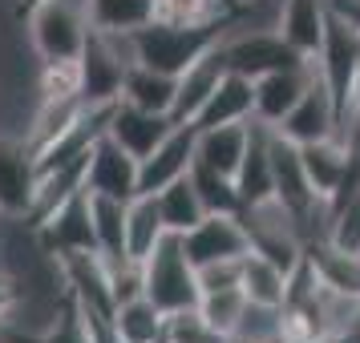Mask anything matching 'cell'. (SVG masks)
Segmentation results:
<instances>
[{"mask_svg": "<svg viewBox=\"0 0 360 343\" xmlns=\"http://www.w3.org/2000/svg\"><path fill=\"white\" fill-rule=\"evenodd\" d=\"M288 339L283 335V307H267V303H251L239 319V331L231 335V343H276Z\"/></svg>", "mask_w": 360, "mask_h": 343, "instance_id": "cell-29", "label": "cell"}, {"mask_svg": "<svg viewBox=\"0 0 360 343\" xmlns=\"http://www.w3.org/2000/svg\"><path fill=\"white\" fill-rule=\"evenodd\" d=\"M33 198V154L20 137L0 133V214H25Z\"/></svg>", "mask_w": 360, "mask_h": 343, "instance_id": "cell-16", "label": "cell"}, {"mask_svg": "<svg viewBox=\"0 0 360 343\" xmlns=\"http://www.w3.org/2000/svg\"><path fill=\"white\" fill-rule=\"evenodd\" d=\"M243 295L251 303H267V307H283V295H288V271L271 262L259 250H247L243 255Z\"/></svg>", "mask_w": 360, "mask_h": 343, "instance_id": "cell-24", "label": "cell"}, {"mask_svg": "<svg viewBox=\"0 0 360 343\" xmlns=\"http://www.w3.org/2000/svg\"><path fill=\"white\" fill-rule=\"evenodd\" d=\"M37 93L41 101H69V97H85L82 93V65L73 61H41L37 73Z\"/></svg>", "mask_w": 360, "mask_h": 343, "instance_id": "cell-30", "label": "cell"}, {"mask_svg": "<svg viewBox=\"0 0 360 343\" xmlns=\"http://www.w3.org/2000/svg\"><path fill=\"white\" fill-rule=\"evenodd\" d=\"M85 190L89 194H110L130 202L138 198V158L126 154L110 133H101L94 149H89V162H85Z\"/></svg>", "mask_w": 360, "mask_h": 343, "instance_id": "cell-9", "label": "cell"}, {"mask_svg": "<svg viewBox=\"0 0 360 343\" xmlns=\"http://www.w3.org/2000/svg\"><path fill=\"white\" fill-rule=\"evenodd\" d=\"M223 73H227V57H223V41L214 45L211 53H202L195 65L179 73V93H174V109L170 117L186 126V121H195V114L207 105V97L214 93V85L223 81Z\"/></svg>", "mask_w": 360, "mask_h": 343, "instance_id": "cell-15", "label": "cell"}, {"mask_svg": "<svg viewBox=\"0 0 360 343\" xmlns=\"http://www.w3.org/2000/svg\"><path fill=\"white\" fill-rule=\"evenodd\" d=\"M231 17V0H154L158 25H219Z\"/></svg>", "mask_w": 360, "mask_h": 343, "instance_id": "cell-25", "label": "cell"}, {"mask_svg": "<svg viewBox=\"0 0 360 343\" xmlns=\"http://www.w3.org/2000/svg\"><path fill=\"white\" fill-rule=\"evenodd\" d=\"M320 77L316 57H304L300 65H283L255 77V121L263 126H279L283 117L295 109V101L308 93V85Z\"/></svg>", "mask_w": 360, "mask_h": 343, "instance_id": "cell-8", "label": "cell"}, {"mask_svg": "<svg viewBox=\"0 0 360 343\" xmlns=\"http://www.w3.org/2000/svg\"><path fill=\"white\" fill-rule=\"evenodd\" d=\"M247 142H251V121H235V126H214V130H198V146H195V162L211 166L219 174L235 178L243 166Z\"/></svg>", "mask_w": 360, "mask_h": 343, "instance_id": "cell-18", "label": "cell"}, {"mask_svg": "<svg viewBox=\"0 0 360 343\" xmlns=\"http://www.w3.org/2000/svg\"><path fill=\"white\" fill-rule=\"evenodd\" d=\"M276 343H288V339H276Z\"/></svg>", "mask_w": 360, "mask_h": 343, "instance_id": "cell-35", "label": "cell"}, {"mask_svg": "<svg viewBox=\"0 0 360 343\" xmlns=\"http://www.w3.org/2000/svg\"><path fill=\"white\" fill-rule=\"evenodd\" d=\"M316 65H320V81L328 85V93H332V101L344 117L360 73V33L336 13H328V29L324 41H320V53H316Z\"/></svg>", "mask_w": 360, "mask_h": 343, "instance_id": "cell-4", "label": "cell"}, {"mask_svg": "<svg viewBox=\"0 0 360 343\" xmlns=\"http://www.w3.org/2000/svg\"><path fill=\"white\" fill-rule=\"evenodd\" d=\"M126 206L122 198L89 194V214H94V234H98V255L105 262H122L126 255Z\"/></svg>", "mask_w": 360, "mask_h": 343, "instance_id": "cell-21", "label": "cell"}, {"mask_svg": "<svg viewBox=\"0 0 360 343\" xmlns=\"http://www.w3.org/2000/svg\"><path fill=\"white\" fill-rule=\"evenodd\" d=\"M154 202H158V214H162V222H166L170 234H186L191 227H198V222L207 218V206H202V198H198L191 174L179 178V182H170L166 190H158Z\"/></svg>", "mask_w": 360, "mask_h": 343, "instance_id": "cell-23", "label": "cell"}, {"mask_svg": "<svg viewBox=\"0 0 360 343\" xmlns=\"http://www.w3.org/2000/svg\"><path fill=\"white\" fill-rule=\"evenodd\" d=\"M166 343H227V339L214 335L198 307H186V311L166 315Z\"/></svg>", "mask_w": 360, "mask_h": 343, "instance_id": "cell-31", "label": "cell"}, {"mask_svg": "<svg viewBox=\"0 0 360 343\" xmlns=\"http://www.w3.org/2000/svg\"><path fill=\"white\" fill-rule=\"evenodd\" d=\"M179 238H182L186 259L195 262V271L223 259H243L251 250V234H247L243 214H207L198 227H191Z\"/></svg>", "mask_w": 360, "mask_h": 343, "instance_id": "cell-7", "label": "cell"}, {"mask_svg": "<svg viewBox=\"0 0 360 343\" xmlns=\"http://www.w3.org/2000/svg\"><path fill=\"white\" fill-rule=\"evenodd\" d=\"M276 29L295 53L316 57L320 41H324V29H328V4L324 0H283Z\"/></svg>", "mask_w": 360, "mask_h": 343, "instance_id": "cell-17", "label": "cell"}, {"mask_svg": "<svg viewBox=\"0 0 360 343\" xmlns=\"http://www.w3.org/2000/svg\"><path fill=\"white\" fill-rule=\"evenodd\" d=\"M174 126H179V121H174L170 114H150V109H138V105H130V101H117L114 114H110L105 133H110L126 154H134V158L142 162L146 154H154V149L170 137Z\"/></svg>", "mask_w": 360, "mask_h": 343, "instance_id": "cell-11", "label": "cell"}, {"mask_svg": "<svg viewBox=\"0 0 360 343\" xmlns=\"http://www.w3.org/2000/svg\"><path fill=\"white\" fill-rule=\"evenodd\" d=\"M20 20L41 61H73L94 33V0H29Z\"/></svg>", "mask_w": 360, "mask_h": 343, "instance_id": "cell-2", "label": "cell"}, {"mask_svg": "<svg viewBox=\"0 0 360 343\" xmlns=\"http://www.w3.org/2000/svg\"><path fill=\"white\" fill-rule=\"evenodd\" d=\"M174 93H179V77L158 73V69H146V65H130L117 101H130V105L150 109V114H170L174 109Z\"/></svg>", "mask_w": 360, "mask_h": 343, "instance_id": "cell-19", "label": "cell"}, {"mask_svg": "<svg viewBox=\"0 0 360 343\" xmlns=\"http://www.w3.org/2000/svg\"><path fill=\"white\" fill-rule=\"evenodd\" d=\"M276 130L283 133L288 142H295V146L324 142V137H332V133L340 130V109H336V101H332L328 85L320 81V77L308 85V93L295 101V109L279 121Z\"/></svg>", "mask_w": 360, "mask_h": 343, "instance_id": "cell-12", "label": "cell"}, {"mask_svg": "<svg viewBox=\"0 0 360 343\" xmlns=\"http://www.w3.org/2000/svg\"><path fill=\"white\" fill-rule=\"evenodd\" d=\"M126 36H130V49H134V65H146V69L179 77V73H186V69L195 65L202 53H211L227 36V20H219V25H195V29L150 20V25H142V29H134Z\"/></svg>", "mask_w": 360, "mask_h": 343, "instance_id": "cell-1", "label": "cell"}, {"mask_svg": "<svg viewBox=\"0 0 360 343\" xmlns=\"http://www.w3.org/2000/svg\"><path fill=\"white\" fill-rule=\"evenodd\" d=\"M162 343H166V339H162Z\"/></svg>", "mask_w": 360, "mask_h": 343, "instance_id": "cell-36", "label": "cell"}, {"mask_svg": "<svg viewBox=\"0 0 360 343\" xmlns=\"http://www.w3.org/2000/svg\"><path fill=\"white\" fill-rule=\"evenodd\" d=\"M251 117H255V81L227 69L191 126L195 130H214V126H235V121H251Z\"/></svg>", "mask_w": 360, "mask_h": 343, "instance_id": "cell-13", "label": "cell"}, {"mask_svg": "<svg viewBox=\"0 0 360 343\" xmlns=\"http://www.w3.org/2000/svg\"><path fill=\"white\" fill-rule=\"evenodd\" d=\"M195 146H198L195 126H191V121H186V126H174L162 146L138 162V194H158L170 182L186 178L191 166H195Z\"/></svg>", "mask_w": 360, "mask_h": 343, "instance_id": "cell-10", "label": "cell"}, {"mask_svg": "<svg viewBox=\"0 0 360 343\" xmlns=\"http://www.w3.org/2000/svg\"><path fill=\"white\" fill-rule=\"evenodd\" d=\"M235 4H247V0H231V8H235Z\"/></svg>", "mask_w": 360, "mask_h": 343, "instance_id": "cell-34", "label": "cell"}, {"mask_svg": "<svg viewBox=\"0 0 360 343\" xmlns=\"http://www.w3.org/2000/svg\"><path fill=\"white\" fill-rule=\"evenodd\" d=\"M37 234L49 255L65 259V255H98V234H94V214H89V190L69 194L53 214H45L37 222Z\"/></svg>", "mask_w": 360, "mask_h": 343, "instance_id": "cell-6", "label": "cell"}, {"mask_svg": "<svg viewBox=\"0 0 360 343\" xmlns=\"http://www.w3.org/2000/svg\"><path fill=\"white\" fill-rule=\"evenodd\" d=\"M154 20V0H94L98 33H134Z\"/></svg>", "mask_w": 360, "mask_h": 343, "instance_id": "cell-26", "label": "cell"}, {"mask_svg": "<svg viewBox=\"0 0 360 343\" xmlns=\"http://www.w3.org/2000/svg\"><path fill=\"white\" fill-rule=\"evenodd\" d=\"M191 182H195V190H198V198H202L207 214H243V198H239L235 178L195 162L191 166Z\"/></svg>", "mask_w": 360, "mask_h": 343, "instance_id": "cell-27", "label": "cell"}, {"mask_svg": "<svg viewBox=\"0 0 360 343\" xmlns=\"http://www.w3.org/2000/svg\"><path fill=\"white\" fill-rule=\"evenodd\" d=\"M243 283V259H223L211 267H198V287L202 291H227Z\"/></svg>", "mask_w": 360, "mask_h": 343, "instance_id": "cell-33", "label": "cell"}, {"mask_svg": "<svg viewBox=\"0 0 360 343\" xmlns=\"http://www.w3.org/2000/svg\"><path fill=\"white\" fill-rule=\"evenodd\" d=\"M29 343H94V339H89V327H85L82 307L73 303V295H69L65 311L53 319L49 331H41V335H37V339H29Z\"/></svg>", "mask_w": 360, "mask_h": 343, "instance_id": "cell-32", "label": "cell"}, {"mask_svg": "<svg viewBox=\"0 0 360 343\" xmlns=\"http://www.w3.org/2000/svg\"><path fill=\"white\" fill-rule=\"evenodd\" d=\"M142 295L162 315L198 307V299H202L198 271H195V262L186 259L179 234H162V243L142 259Z\"/></svg>", "mask_w": 360, "mask_h": 343, "instance_id": "cell-3", "label": "cell"}, {"mask_svg": "<svg viewBox=\"0 0 360 343\" xmlns=\"http://www.w3.org/2000/svg\"><path fill=\"white\" fill-rule=\"evenodd\" d=\"M162 234H170V230H166L162 214H158L154 194L130 198V206H126V255L142 262L154 246L162 243Z\"/></svg>", "mask_w": 360, "mask_h": 343, "instance_id": "cell-22", "label": "cell"}, {"mask_svg": "<svg viewBox=\"0 0 360 343\" xmlns=\"http://www.w3.org/2000/svg\"><path fill=\"white\" fill-rule=\"evenodd\" d=\"M110 319H114V331L122 343H162L166 339V315L150 303L146 295H134L126 303H117Z\"/></svg>", "mask_w": 360, "mask_h": 343, "instance_id": "cell-20", "label": "cell"}, {"mask_svg": "<svg viewBox=\"0 0 360 343\" xmlns=\"http://www.w3.org/2000/svg\"><path fill=\"white\" fill-rule=\"evenodd\" d=\"M198 311H202V319L211 323L214 335H223L231 343V335L239 331V319H243L247 311V295L243 287H227V291H202L198 299Z\"/></svg>", "mask_w": 360, "mask_h": 343, "instance_id": "cell-28", "label": "cell"}, {"mask_svg": "<svg viewBox=\"0 0 360 343\" xmlns=\"http://www.w3.org/2000/svg\"><path fill=\"white\" fill-rule=\"evenodd\" d=\"M223 57H227V69L243 73L251 81L271 73V69L304 61V53H295L276 29H231V25H227V36H223Z\"/></svg>", "mask_w": 360, "mask_h": 343, "instance_id": "cell-5", "label": "cell"}, {"mask_svg": "<svg viewBox=\"0 0 360 343\" xmlns=\"http://www.w3.org/2000/svg\"><path fill=\"white\" fill-rule=\"evenodd\" d=\"M271 130L276 126H263L251 117V142H247L243 166L235 174V186H239V198H243V210L255 206V202H267L276 198V170H271Z\"/></svg>", "mask_w": 360, "mask_h": 343, "instance_id": "cell-14", "label": "cell"}]
</instances>
